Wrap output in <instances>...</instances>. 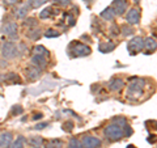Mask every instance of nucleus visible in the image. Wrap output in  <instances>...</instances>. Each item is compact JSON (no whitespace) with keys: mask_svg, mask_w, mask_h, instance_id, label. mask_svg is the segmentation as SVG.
Here are the masks:
<instances>
[{"mask_svg":"<svg viewBox=\"0 0 157 148\" xmlns=\"http://www.w3.org/2000/svg\"><path fill=\"white\" fill-rule=\"evenodd\" d=\"M56 13H59L58 9L52 8V7H47L46 9H43V11L39 13V17L41 18H48V17H51L52 14H56Z\"/></svg>","mask_w":157,"mask_h":148,"instance_id":"16","label":"nucleus"},{"mask_svg":"<svg viewBox=\"0 0 157 148\" xmlns=\"http://www.w3.org/2000/svg\"><path fill=\"white\" fill-rule=\"evenodd\" d=\"M47 62H46V58L45 56H41V55H33L32 58V66L37 67L38 70H43V68L46 67Z\"/></svg>","mask_w":157,"mask_h":148,"instance_id":"9","label":"nucleus"},{"mask_svg":"<svg viewBox=\"0 0 157 148\" xmlns=\"http://www.w3.org/2000/svg\"><path fill=\"white\" fill-rule=\"evenodd\" d=\"M3 56H4V59H12V58H14L17 55V53H18V50H17V46L14 45L13 42H6L3 45Z\"/></svg>","mask_w":157,"mask_h":148,"instance_id":"4","label":"nucleus"},{"mask_svg":"<svg viewBox=\"0 0 157 148\" xmlns=\"http://www.w3.org/2000/svg\"><path fill=\"white\" fill-rule=\"evenodd\" d=\"M71 51H72V54L75 56H86V55H89V54L92 53L90 47L84 45V43H75V45L72 46Z\"/></svg>","mask_w":157,"mask_h":148,"instance_id":"5","label":"nucleus"},{"mask_svg":"<svg viewBox=\"0 0 157 148\" xmlns=\"http://www.w3.org/2000/svg\"><path fill=\"white\" fill-rule=\"evenodd\" d=\"M127 9V2L126 0H122V2H119V0H115L114 2V13L115 14H123L126 12Z\"/></svg>","mask_w":157,"mask_h":148,"instance_id":"10","label":"nucleus"},{"mask_svg":"<svg viewBox=\"0 0 157 148\" xmlns=\"http://www.w3.org/2000/svg\"><path fill=\"white\" fill-rule=\"evenodd\" d=\"M127 22L130 25H136L140 21V12L139 9H130L128 13H127Z\"/></svg>","mask_w":157,"mask_h":148,"instance_id":"8","label":"nucleus"},{"mask_svg":"<svg viewBox=\"0 0 157 148\" xmlns=\"http://www.w3.org/2000/svg\"><path fill=\"white\" fill-rule=\"evenodd\" d=\"M64 16L67 17V24H70V25H75V17H73L71 13H66Z\"/></svg>","mask_w":157,"mask_h":148,"instance_id":"29","label":"nucleus"},{"mask_svg":"<svg viewBox=\"0 0 157 148\" xmlns=\"http://www.w3.org/2000/svg\"><path fill=\"white\" fill-rule=\"evenodd\" d=\"M70 148H84L81 146V142H78V139L76 138H72L70 140Z\"/></svg>","mask_w":157,"mask_h":148,"instance_id":"25","label":"nucleus"},{"mask_svg":"<svg viewBox=\"0 0 157 148\" xmlns=\"http://www.w3.org/2000/svg\"><path fill=\"white\" fill-rule=\"evenodd\" d=\"M101 17H104L106 21H113L114 17H115V13H114V11H113V8H106L105 11L101 13Z\"/></svg>","mask_w":157,"mask_h":148,"instance_id":"17","label":"nucleus"},{"mask_svg":"<svg viewBox=\"0 0 157 148\" xmlns=\"http://www.w3.org/2000/svg\"><path fill=\"white\" fill-rule=\"evenodd\" d=\"M26 36L30 39H33V41H37V39L41 37V30L37 29V28H33V29H30V30L26 33Z\"/></svg>","mask_w":157,"mask_h":148,"instance_id":"18","label":"nucleus"},{"mask_svg":"<svg viewBox=\"0 0 157 148\" xmlns=\"http://www.w3.org/2000/svg\"><path fill=\"white\" fill-rule=\"evenodd\" d=\"M156 39L155 38H152V37H149V38H147V39H144V50L147 51V54H151V53H153L155 50H156Z\"/></svg>","mask_w":157,"mask_h":148,"instance_id":"12","label":"nucleus"},{"mask_svg":"<svg viewBox=\"0 0 157 148\" xmlns=\"http://www.w3.org/2000/svg\"><path fill=\"white\" fill-rule=\"evenodd\" d=\"M111 34H113V36H118V28L115 25L111 26Z\"/></svg>","mask_w":157,"mask_h":148,"instance_id":"34","label":"nucleus"},{"mask_svg":"<svg viewBox=\"0 0 157 148\" xmlns=\"http://www.w3.org/2000/svg\"><path fill=\"white\" fill-rule=\"evenodd\" d=\"M134 3L135 4H139V0H134Z\"/></svg>","mask_w":157,"mask_h":148,"instance_id":"38","label":"nucleus"},{"mask_svg":"<svg viewBox=\"0 0 157 148\" xmlns=\"http://www.w3.org/2000/svg\"><path fill=\"white\" fill-rule=\"evenodd\" d=\"M33 53H34V55H41V56H46V55H48V51H47L43 46H41V45H38V46L34 47Z\"/></svg>","mask_w":157,"mask_h":148,"instance_id":"20","label":"nucleus"},{"mask_svg":"<svg viewBox=\"0 0 157 148\" xmlns=\"http://www.w3.org/2000/svg\"><path fill=\"white\" fill-rule=\"evenodd\" d=\"M59 33L58 30H55V29H47L46 30V33H45V36L47 37V38H55V37H59Z\"/></svg>","mask_w":157,"mask_h":148,"instance_id":"23","label":"nucleus"},{"mask_svg":"<svg viewBox=\"0 0 157 148\" xmlns=\"http://www.w3.org/2000/svg\"><path fill=\"white\" fill-rule=\"evenodd\" d=\"M81 146L84 148H97L101 146V140L96 136H84L81 140Z\"/></svg>","mask_w":157,"mask_h":148,"instance_id":"6","label":"nucleus"},{"mask_svg":"<svg viewBox=\"0 0 157 148\" xmlns=\"http://www.w3.org/2000/svg\"><path fill=\"white\" fill-rule=\"evenodd\" d=\"M2 33H3V34H6V36L12 37V38L17 37V34H16V33H17V24H16V22H13V21L7 22L6 25L2 28Z\"/></svg>","mask_w":157,"mask_h":148,"instance_id":"7","label":"nucleus"},{"mask_svg":"<svg viewBox=\"0 0 157 148\" xmlns=\"http://www.w3.org/2000/svg\"><path fill=\"white\" fill-rule=\"evenodd\" d=\"M122 87H123V80H121V79H111L110 83H109V88L110 91H121Z\"/></svg>","mask_w":157,"mask_h":148,"instance_id":"14","label":"nucleus"},{"mask_svg":"<svg viewBox=\"0 0 157 148\" xmlns=\"http://www.w3.org/2000/svg\"><path fill=\"white\" fill-rule=\"evenodd\" d=\"M7 4H14V3H18L20 0H4Z\"/></svg>","mask_w":157,"mask_h":148,"instance_id":"36","label":"nucleus"},{"mask_svg":"<svg viewBox=\"0 0 157 148\" xmlns=\"http://www.w3.org/2000/svg\"><path fill=\"white\" fill-rule=\"evenodd\" d=\"M48 126V123L47 122H43V123H38V125L34 126V129L36 130H42V129H45V127Z\"/></svg>","mask_w":157,"mask_h":148,"instance_id":"32","label":"nucleus"},{"mask_svg":"<svg viewBox=\"0 0 157 148\" xmlns=\"http://www.w3.org/2000/svg\"><path fill=\"white\" fill-rule=\"evenodd\" d=\"M22 111H24L22 106L16 105V106H13V109H12V114H13V115H18V114H21Z\"/></svg>","mask_w":157,"mask_h":148,"instance_id":"28","label":"nucleus"},{"mask_svg":"<svg viewBox=\"0 0 157 148\" xmlns=\"http://www.w3.org/2000/svg\"><path fill=\"white\" fill-rule=\"evenodd\" d=\"M105 135L109 138L111 140H119L124 136V131H123V127L115 125V123H111L105 129Z\"/></svg>","mask_w":157,"mask_h":148,"instance_id":"2","label":"nucleus"},{"mask_svg":"<svg viewBox=\"0 0 157 148\" xmlns=\"http://www.w3.org/2000/svg\"><path fill=\"white\" fill-rule=\"evenodd\" d=\"M72 127H73L72 122H66L64 125H63V130L64 131H72Z\"/></svg>","mask_w":157,"mask_h":148,"instance_id":"31","label":"nucleus"},{"mask_svg":"<svg viewBox=\"0 0 157 148\" xmlns=\"http://www.w3.org/2000/svg\"><path fill=\"white\" fill-rule=\"evenodd\" d=\"M26 13H28V7L24 6V7H21L20 9H17V11H16V16L20 17V18H22V17L26 16Z\"/></svg>","mask_w":157,"mask_h":148,"instance_id":"24","label":"nucleus"},{"mask_svg":"<svg viewBox=\"0 0 157 148\" xmlns=\"http://www.w3.org/2000/svg\"><path fill=\"white\" fill-rule=\"evenodd\" d=\"M24 146H25V138L18 136L12 144H9V148H24Z\"/></svg>","mask_w":157,"mask_h":148,"instance_id":"19","label":"nucleus"},{"mask_svg":"<svg viewBox=\"0 0 157 148\" xmlns=\"http://www.w3.org/2000/svg\"><path fill=\"white\" fill-rule=\"evenodd\" d=\"M121 30H122V33H123V36H130V34H132L134 33V30L131 29V26H127V25H123L121 28Z\"/></svg>","mask_w":157,"mask_h":148,"instance_id":"27","label":"nucleus"},{"mask_svg":"<svg viewBox=\"0 0 157 148\" xmlns=\"http://www.w3.org/2000/svg\"><path fill=\"white\" fill-rule=\"evenodd\" d=\"M26 75L30 80H37L39 77V75H41V70H38V68L34 67V66H29L26 68Z\"/></svg>","mask_w":157,"mask_h":148,"instance_id":"13","label":"nucleus"},{"mask_svg":"<svg viewBox=\"0 0 157 148\" xmlns=\"http://www.w3.org/2000/svg\"><path fill=\"white\" fill-rule=\"evenodd\" d=\"M33 148H41V147H33Z\"/></svg>","mask_w":157,"mask_h":148,"instance_id":"40","label":"nucleus"},{"mask_svg":"<svg viewBox=\"0 0 157 148\" xmlns=\"http://www.w3.org/2000/svg\"><path fill=\"white\" fill-rule=\"evenodd\" d=\"M62 147H63V143L60 140H58V139H54L51 142H48L47 146H46V148H62Z\"/></svg>","mask_w":157,"mask_h":148,"instance_id":"22","label":"nucleus"},{"mask_svg":"<svg viewBox=\"0 0 157 148\" xmlns=\"http://www.w3.org/2000/svg\"><path fill=\"white\" fill-rule=\"evenodd\" d=\"M42 117H43V115L41 114V113H38V114H34V117H33V119H36V121H37V119H41V118H42Z\"/></svg>","mask_w":157,"mask_h":148,"instance_id":"35","label":"nucleus"},{"mask_svg":"<svg viewBox=\"0 0 157 148\" xmlns=\"http://www.w3.org/2000/svg\"><path fill=\"white\" fill-rule=\"evenodd\" d=\"M127 148H136V147H135V146H132V144H131V146H127Z\"/></svg>","mask_w":157,"mask_h":148,"instance_id":"37","label":"nucleus"},{"mask_svg":"<svg viewBox=\"0 0 157 148\" xmlns=\"http://www.w3.org/2000/svg\"><path fill=\"white\" fill-rule=\"evenodd\" d=\"M58 6H60V7H67L68 4L71 3V0H54Z\"/></svg>","mask_w":157,"mask_h":148,"instance_id":"30","label":"nucleus"},{"mask_svg":"<svg viewBox=\"0 0 157 148\" xmlns=\"http://www.w3.org/2000/svg\"><path fill=\"white\" fill-rule=\"evenodd\" d=\"M24 24H25V25H28V26H30V25H36V20H34V18H28Z\"/></svg>","mask_w":157,"mask_h":148,"instance_id":"33","label":"nucleus"},{"mask_svg":"<svg viewBox=\"0 0 157 148\" xmlns=\"http://www.w3.org/2000/svg\"><path fill=\"white\" fill-rule=\"evenodd\" d=\"M144 84L145 81L143 79H134L130 85H128V91H127V96H128V100L131 101H137L139 98L144 95Z\"/></svg>","mask_w":157,"mask_h":148,"instance_id":"1","label":"nucleus"},{"mask_svg":"<svg viewBox=\"0 0 157 148\" xmlns=\"http://www.w3.org/2000/svg\"><path fill=\"white\" fill-rule=\"evenodd\" d=\"M29 142H30L34 147H39V146L42 144V138H39V136H34V138H32V139L29 140Z\"/></svg>","mask_w":157,"mask_h":148,"instance_id":"26","label":"nucleus"},{"mask_svg":"<svg viewBox=\"0 0 157 148\" xmlns=\"http://www.w3.org/2000/svg\"><path fill=\"white\" fill-rule=\"evenodd\" d=\"M48 0H28V4L32 8H39L41 6H43L45 3H47Z\"/></svg>","mask_w":157,"mask_h":148,"instance_id":"21","label":"nucleus"},{"mask_svg":"<svg viewBox=\"0 0 157 148\" xmlns=\"http://www.w3.org/2000/svg\"><path fill=\"white\" fill-rule=\"evenodd\" d=\"M12 143V134L11 132H3L0 135V148H8Z\"/></svg>","mask_w":157,"mask_h":148,"instance_id":"11","label":"nucleus"},{"mask_svg":"<svg viewBox=\"0 0 157 148\" xmlns=\"http://www.w3.org/2000/svg\"><path fill=\"white\" fill-rule=\"evenodd\" d=\"M127 49H128V51L132 54V55H136L137 53H140L141 50H144V39L141 37H134L128 42Z\"/></svg>","mask_w":157,"mask_h":148,"instance_id":"3","label":"nucleus"},{"mask_svg":"<svg viewBox=\"0 0 157 148\" xmlns=\"http://www.w3.org/2000/svg\"><path fill=\"white\" fill-rule=\"evenodd\" d=\"M98 49H100V51L102 54H106L109 51H113L115 49V45L113 42H101L100 46H98Z\"/></svg>","mask_w":157,"mask_h":148,"instance_id":"15","label":"nucleus"},{"mask_svg":"<svg viewBox=\"0 0 157 148\" xmlns=\"http://www.w3.org/2000/svg\"><path fill=\"white\" fill-rule=\"evenodd\" d=\"M84 2H86V3H90V2H92V0H84Z\"/></svg>","mask_w":157,"mask_h":148,"instance_id":"39","label":"nucleus"}]
</instances>
